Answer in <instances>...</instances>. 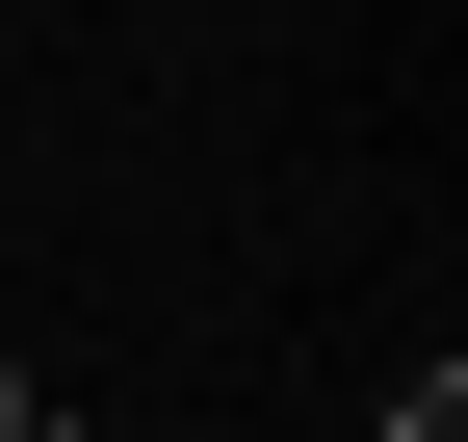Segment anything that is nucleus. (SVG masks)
<instances>
[{"label":"nucleus","instance_id":"f257e3e1","mask_svg":"<svg viewBox=\"0 0 468 442\" xmlns=\"http://www.w3.org/2000/svg\"><path fill=\"white\" fill-rule=\"evenodd\" d=\"M365 442H468V364H442V339H417V391H390V416H365Z\"/></svg>","mask_w":468,"mask_h":442},{"label":"nucleus","instance_id":"f03ea898","mask_svg":"<svg viewBox=\"0 0 468 442\" xmlns=\"http://www.w3.org/2000/svg\"><path fill=\"white\" fill-rule=\"evenodd\" d=\"M27 416H52V391H27V364H0V442H27Z\"/></svg>","mask_w":468,"mask_h":442},{"label":"nucleus","instance_id":"7ed1b4c3","mask_svg":"<svg viewBox=\"0 0 468 442\" xmlns=\"http://www.w3.org/2000/svg\"><path fill=\"white\" fill-rule=\"evenodd\" d=\"M27 442H79V416H27Z\"/></svg>","mask_w":468,"mask_h":442}]
</instances>
